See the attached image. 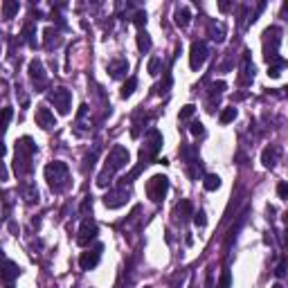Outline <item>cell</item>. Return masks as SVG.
I'll use <instances>...</instances> for the list:
<instances>
[{
  "label": "cell",
  "mask_w": 288,
  "mask_h": 288,
  "mask_svg": "<svg viewBox=\"0 0 288 288\" xmlns=\"http://www.w3.org/2000/svg\"><path fill=\"white\" fill-rule=\"evenodd\" d=\"M160 146H162V133L158 131V128H149V131H146V135H144V146L140 149V165L131 171V176L124 178V182L128 180V185H131V182H133V178L138 176L140 171L155 160V155H158Z\"/></svg>",
  "instance_id": "cell-1"
},
{
  "label": "cell",
  "mask_w": 288,
  "mask_h": 288,
  "mask_svg": "<svg viewBox=\"0 0 288 288\" xmlns=\"http://www.w3.org/2000/svg\"><path fill=\"white\" fill-rule=\"evenodd\" d=\"M128 149H124L122 144H117V146H113V151L108 153L106 158V165H104V171L97 176V187H106L108 182H111V178L117 173L119 169H124V167L128 165Z\"/></svg>",
  "instance_id": "cell-2"
},
{
  "label": "cell",
  "mask_w": 288,
  "mask_h": 288,
  "mask_svg": "<svg viewBox=\"0 0 288 288\" xmlns=\"http://www.w3.org/2000/svg\"><path fill=\"white\" fill-rule=\"evenodd\" d=\"M36 144H34L32 138H21L16 140V160H14V171L18 176H27L32 171V158L36 153Z\"/></svg>",
  "instance_id": "cell-3"
},
{
  "label": "cell",
  "mask_w": 288,
  "mask_h": 288,
  "mask_svg": "<svg viewBox=\"0 0 288 288\" xmlns=\"http://www.w3.org/2000/svg\"><path fill=\"white\" fill-rule=\"evenodd\" d=\"M45 180H48L50 189H52L54 194H61L68 189L70 185V169L65 162L61 160H54L50 162L48 167H45Z\"/></svg>",
  "instance_id": "cell-4"
},
{
  "label": "cell",
  "mask_w": 288,
  "mask_h": 288,
  "mask_svg": "<svg viewBox=\"0 0 288 288\" xmlns=\"http://www.w3.org/2000/svg\"><path fill=\"white\" fill-rule=\"evenodd\" d=\"M279 43H282V27L272 25L263 32V59L268 63L279 61Z\"/></svg>",
  "instance_id": "cell-5"
},
{
  "label": "cell",
  "mask_w": 288,
  "mask_h": 288,
  "mask_svg": "<svg viewBox=\"0 0 288 288\" xmlns=\"http://www.w3.org/2000/svg\"><path fill=\"white\" fill-rule=\"evenodd\" d=\"M169 192V178L162 176V173H155V176L149 178L146 182V196L153 201V203H162Z\"/></svg>",
  "instance_id": "cell-6"
},
{
  "label": "cell",
  "mask_w": 288,
  "mask_h": 288,
  "mask_svg": "<svg viewBox=\"0 0 288 288\" xmlns=\"http://www.w3.org/2000/svg\"><path fill=\"white\" fill-rule=\"evenodd\" d=\"M48 99L54 104V108L61 113V115H68L70 113V104H72V95H70L68 88H52L48 92Z\"/></svg>",
  "instance_id": "cell-7"
},
{
  "label": "cell",
  "mask_w": 288,
  "mask_h": 288,
  "mask_svg": "<svg viewBox=\"0 0 288 288\" xmlns=\"http://www.w3.org/2000/svg\"><path fill=\"white\" fill-rule=\"evenodd\" d=\"M128 196H131V189L126 187V182H122L119 187L111 189V192L104 196V205H106L108 209H117V207H122V205H126Z\"/></svg>",
  "instance_id": "cell-8"
},
{
  "label": "cell",
  "mask_w": 288,
  "mask_h": 288,
  "mask_svg": "<svg viewBox=\"0 0 288 288\" xmlns=\"http://www.w3.org/2000/svg\"><path fill=\"white\" fill-rule=\"evenodd\" d=\"M27 75H29V79H32L34 86H36L38 92L48 86V72H45V68H43V61L41 59H32V61H29V65H27Z\"/></svg>",
  "instance_id": "cell-9"
},
{
  "label": "cell",
  "mask_w": 288,
  "mask_h": 288,
  "mask_svg": "<svg viewBox=\"0 0 288 288\" xmlns=\"http://www.w3.org/2000/svg\"><path fill=\"white\" fill-rule=\"evenodd\" d=\"M209 57V48L205 41H194L192 43V50H189V65H192V70H201L203 68V63L207 61Z\"/></svg>",
  "instance_id": "cell-10"
},
{
  "label": "cell",
  "mask_w": 288,
  "mask_h": 288,
  "mask_svg": "<svg viewBox=\"0 0 288 288\" xmlns=\"http://www.w3.org/2000/svg\"><path fill=\"white\" fill-rule=\"evenodd\" d=\"M97 232H99V228H97L95 221L84 219V223H81V228H79V234H77V243H79V246H90L92 241L97 239Z\"/></svg>",
  "instance_id": "cell-11"
},
{
  "label": "cell",
  "mask_w": 288,
  "mask_h": 288,
  "mask_svg": "<svg viewBox=\"0 0 288 288\" xmlns=\"http://www.w3.org/2000/svg\"><path fill=\"white\" fill-rule=\"evenodd\" d=\"M102 252H104V246H102V243H97L95 248H90V250L81 252V257H79L81 270H92V268L99 263V259H102Z\"/></svg>",
  "instance_id": "cell-12"
},
{
  "label": "cell",
  "mask_w": 288,
  "mask_h": 288,
  "mask_svg": "<svg viewBox=\"0 0 288 288\" xmlns=\"http://www.w3.org/2000/svg\"><path fill=\"white\" fill-rule=\"evenodd\" d=\"M21 275V266H18L16 261H9V259H5V261L0 263V279L7 284V286H11L14 284V279Z\"/></svg>",
  "instance_id": "cell-13"
},
{
  "label": "cell",
  "mask_w": 288,
  "mask_h": 288,
  "mask_svg": "<svg viewBox=\"0 0 288 288\" xmlns=\"http://www.w3.org/2000/svg\"><path fill=\"white\" fill-rule=\"evenodd\" d=\"M36 126H41L43 131H50V128L57 126V119H54V113L48 106H38L36 108Z\"/></svg>",
  "instance_id": "cell-14"
},
{
  "label": "cell",
  "mask_w": 288,
  "mask_h": 288,
  "mask_svg": "<svg viewBox=\"0 0 288 288\" xmlns=\"http://www.w3.org/2000/svg\"><path fill=\"white\" fill-rule=\"evenodd\" d=\"M252 79H255V63H252V59H250V52H243L239 81H241V86H246V84H250Z\"/></svg>",
  "instance_id": "cell-15"
},
{
  "label": "cell",
  "mask_w": 288,
  "mask_h": 288,
  "mask_svg": "<svg viewBox=\"0 0 288 288\" xmlns=\"http://www.w3.org/2000/svg\"><path fill=\"white\" fill-rule=\"evenodd\" d=\"M279 153H282V149L279 146H266L263 149V153H261V162H263V167H268V169H272V167L277 165V158H279Z\"/></svg>",
  "instance_id": "cell-16"
},
{
  "label": "cell",
  "mask_w": 288,
  "mask_h": 288,
  "mask_svg": "<svg viewBox=\"0 0 288 288\" xmlns=\"http://www.w3.org/2000/svg\"><path fill=\"white\" fill-rule=\"evenodd\" d=\"M192 214H194L192 203H189V201H180V203L176 205V209H173V221H176V223H185Z\"/></svg>",
  "instance_id": "cell-17"
},
{
  "label": "cell",
  "mask_w": 288,
  "mask_h": 288,
  "mask_svg": "<svg viewBox=\"0 0 288 288\" xmlns=\"http://www.w3.org/2000/svg\"><path fill=\"white\" fill-rule=\"evenodd\" d=\"M108 72H111L113 79H119V77H124L128 72V61L126 59H113L111 63H108Z\"/></svg>",
  "instance_id": "cell-18"
},
{
  "label": "cell",
  "mask_w": 288,
  "mask_h": 288,
  "mask_svg": "<svg viewBox=\"0 0 288 288\" xmlns=\"http://www.w3.org/2000/svg\"><path fill=\"white\" fill-rule=\"evenodd\" d=\"M173 21H176V25H180V27L189 25V21H192V11H189V7L178 5L176 11H173Z\"/></svg>",
  "instance_id": "cell-19"
},
{
  "label": "cell",
  "mask_w": 288,
  "mask_h": 288,
  "mask_svg": "<svg viewBox=\"0 0 288 288\" xmlns=\"http://www.w3.org/2000/svg\"><path fill=\"white\" fill-rule=\"evenodd\" d=\"M21 194H23V198H25V203H29V205L38 201V189L32 182H25V185L21 187Z\"/></svg>",
  "instance_id": "cell-20"
},
{
  "label": "cell",
  "mask_w": 288,
  "mask_h": 288,
  "mask_svg": "<svg viewBox=\"0 0 288 288\" xmlns=\"http://www.w3.org/2000/svg\"><path fill=\"white\" fill-rule=\"evenodd\" d=\"M18 9H21V2H18V0H5V2H2V18H7V21L14 18L18 14Z\"/></svg>",
  "instance_id": "cell-21"
},
{
  "label": "cell",
  "mask_w": 288,
  "mask_h": 288,
  "mask_svg": "<svg viewBox=\"0 0 288 288\" xmlns=\"http://www.w3.org/2000/svg\"><path fill=\"white\" fill-rule=\"evenodd\" d=\"M151 45H153V41H151L149 32H146V29H140L138 32V50L140 52H149Z\"/></svg>",
  "instance_id": "cell-22"
},
{
  "label": "cell",
  "mask_w": 288,
  "mask_h": 288,
  "mask_svg": "<svg viewBox=\"0 0 288 288\" xmlns=\"http://www.w3.org/2000/svg\"><path fill=\"white\" fill-rule=\"evenodd\" d=\"M36 27H34V23H27L25 27H23V41L27 43V45H32V48H36Z\"/></svg>",
  "instance_id": "cell-23"
},
{
  "label": "cell",
  "mask_w": 288,
  "mask_h": 288,
  "mask_svg": "<svg viewBox=\"0 0 288 288\" xmlns=\"http://www.w3.org/2000/svg\"><path fill=\"white\" fill-rule=\"evenodd\" d=\"M43 34H45V48H48V50H52V45H59V43H61L59 32H57L54 27H48Z\"/></svg>",
  "instance_id": "cell-24"
},
{
  "label": "cell",
  "mask_w": 288,
  "mask_h": 288,
  "mask_svg": "<svg viewBox=\"0 0 288 288\" xmlns=\"http://www.w3.org/2000/svg\"><path fill=\"white\" fill-rule=\"evenodd\" d=\"M11 117H14V111H11L9 106H5L2 111H0V135L7 131V124L11 122Z\"/></svg>",
  "instance_id": "cell-25"
},
{
  "label": "cell",
  "mask_w": 288,
  "mask_h": 288,
  "mask_svg": "<svg viewBox=\"0 0 288 288\" xmlns=\"http://www.w3.org/2000/svg\"><path fill=\"white\" fill-rule=\"evenodd\" d=\"M203 187L207 189V192H216V189L221 187V178L216 176V173H207L205 180H203Z\"/></svg>",
  "instance_id": "cell-26"
},
{
  "label": "cell",
  "mask_w": 288,
  "mask_h": 288,
  "mask_svg": "<svg viewBox=\"0 0 288 288\" xmlns=\"http://www.w3.org/2000/svg\"><path fill=\"white\" fill-rule=\"evenodd\" d=\"M284 65H286V61H284V59H279V61H275V63H270V65H268V77H270V79H279V77H282Z\"/></svg>",
  "instance_id": "cell-27"
},
{
  "label": "cell",
  "mask_w": 288,
  "mask_h": 288,
  "mask_svg": "<svg viewBox=\"0 0 288 288\" xmlns=\"http://www.w3.org/2000/svg\"><path fill=\"white\" fill-rule=\"evenodd\" d=\"M135 88H138V79H135V77H128V81L122 86V90H119V95H122L124 99H126V97H131V95H133V90H135Z\"/></svg>",
  "instance_id": "cell-28"
},
{
  "label": "cell",
  "mask_w": 288,
  "mask_h": 288,
  "mask_svg": "<svg viewBox=\"0 0 288 288\" xmlns=\"http://www.w3.org/2000/svg\"><path fill=\"white\" fill-rule=\"evenodd\" d=\"M160 68H162V59H160V57H153V59H149V65H146V70H149L151 77L160 75Z\"/></svg>",
  "instance_id": "cell-29"
},
{
  "label": "cell",
  "mask_w": 288,
  "mask_h": 288,
  "mask_svg": "<svg viewBox=\"0 0 288 288\" xmlns=\"http://www.w3.org/2000/svg\"><path fill=\"white\" fill-rule=\"evenodd\" d=\"M81 216L84 219H90V214H92V196H86L84 198V203H81Z\"/></svg>",
  "instance_id": "cell-30"
},
{
  "label": "cell",
  "mask_w": 288,
  "mask_h": 288,
  "mask_svg": "<svg viewBox=\"0 0 288 288\" xmlns=\"http://www.w3.org/2000/svg\"><path fill=\"white\" fill-rule=\"evenodd\" d=\"M234 117H236V108H225V111L221 113L219 122L221 124H230V122H234Z\"/></svg>",
  "instance_id": "cell-31"
},
{
  "label": "cell",
  "mask_w": 288,
  "mask_h": 288,
  "mask_svg": "<svg viewBox=\"0 0 288 288\" xmlns=\"http://www.w3.org/2000/svg\"><path fill=\"white\" fill-rule=\"evenodd\" d=\"M225 88H228V84H225V81H214V84L209 86V95H212V99H214V97H219Z\"/></svg>",
  "instance_id": "cell-32"
},
{
  "label": "cell",
  "mask_w": 288,
  "mask_h": 288,
  "mask_svg": "<svg viewBox=\"0 0 288 288\" xmlns=\"http://www.w3.org/2000/svg\"><path fill=\"white\" fill-rule=\"evenodd\" d=\"M194 111H196V106H194V104H187V106H182V111L178 113V119H180V122L189 119V117L194 115Z\"/></svg>",
  "instance_id": "cell-33"
},
{
  "label": "cell",
  "mask_w": 288,
  "mask_h": 288,
  "mask_svg": "<svg viewBox=\"0 0 288 288\" xmlns=\"http://www.w3.org/2000/svg\"><path fill=\"white\" fill-rule=\"evenodd\" d=\"M133 23L140 27V29H144V25H146V11H135V14H133Z\"/></svg>",
  "instance_id": "cell-34"
},
{
  "label": "cell",
  "mask_w": 288,
  "mask_h": 288,
  "mask_svg": "<svg viewBox=\"0 0 288 288\" xmlns=\"http://www.w3.org/2000/svg\"><path fill=\"white\" fill-rule=\"evenodd\" d=\"M192 216H194V223H196L198 228H205V225H207V219H205V212H203V209H198V212H194Z\"/></svg>",
  "instance_id": "cell-35"
},
{
  "label": "cell",
  "mask_w": 288,
  "mask_h": 288,
  "mask_svg": "<svg viewBox=\"0 0 288 288\" xmlns=\"http://www.w3.org/2000/svg\"><path fill=\"white\" fill-rule=\"evenodd\" d=\"M189 131H192L194 138H203V135H205V128H203V124H201V122H192Z\"/></svg>",
  "instance_id": "cell-36"
},
{
  "label": "cell",
  "mask_w": 288,
  "mask_h": 288,
  "mask_svg": "<svg viewBox=\"0 0 288 288\" xmlns=\"http://www.w3.org/2000/svg\"><path fill=\"white\" fill-rule=\"evenodd\" d=\"M230 284H232V275H230V270H223L219 279V288H230Z\"/></svg>",
  "instance_id": "cell-37"
},
{
  "label": "cell",
  "mask_w": 288,
  "mask_h": 288,
  "mask_svg": "<svg viewBox=\"0 0 288 288\" xmlns=\"http://www.w3.org/2000/svg\"><path fill=\"white\" fill-rule=\"evenodd\" d=\"M275 277H277V279H284V277H286V261H284V259H282V263L275 268Z\"/></svg>",
  "instance_id": "cell-38"
},
{
  "label": "cell",
  "mask_w": 288,
  "mask_h": 288,
  "mask_svg": "<svg viewBox=\"0 0 288 288\" xmlns=\"http://www.w3.org/2000/svg\"><path fill=\"white\" fill-rule=\"evenodd\" d=\"M212 38L214 41H223V25H219V29H216V27H212Z\"/></svg>",
  "instance_id": "cell-39"
},
{
  "label": "cell",
  "mask_w": 288,
  "mask_h": 288,
  "mask_svg": "<svg viewBox=\"0 0 288 288\" xmlns=\"http://www.w3.org/2000/svg\"><path fill=\"white\" fill-rule=\"evenodd\" d=\"M277 194H279V198H286L288 196V185H286V182H279V185H277Z\"/></svg>",
  "instance_id": "cell-40"
},
{
  "label": "cell",
  "mask_w": 288,
  "mask_h": 288,
  "mask_svg": "<svg viewBox=\"0 0 288 288\" xmlns=\"http://www.w3.org/2000/svg\"><path fill=\"white\" fill-rule=\"evenodd\" d=\"M9 178V171H7L5 162H0V180H7Z\"/></svg>",
  "instance_id": "cell-41"
},
{
  "label": "cell",
  "mask_w": 288,
  "mask_h": 288,
  "mask_svg": "<svg viewBox=\"0 0 288 288\" xmlns=\"http://www.w3.org/2000/svg\"><path fill=\"white\" fill-rule=\"evenodd\" d=\"M7 153V146H5V142H2V140H0V158H2V155Z\"/></svg>",
  "instance_id": "cell-42"
},
{
  "label": "cell",
  "mask_w": 288,
  "mask_h": 288,
  "mask_svg": "<svg viewBox=\"0 0 288 288\" xmlns=\"http://www.w3.org/2000/svg\"><path fill=\"white\" fill-rule=\"evenodd\" d=\"M219 7H221V11H228L230 9V2H221Z\"/></svg>",
  "instance_id": "cell-43"
},
{
  "label": "cell",
  "mask_w": 288,
  "mask_h": 288,
  "mask_svg": "<svg viewBox=\"0 0 288 288\" xmlns=\"http://www.w3.org/2000/svg\"><path fill=\"white\" fill-rule=\"evenodd\" d=\"M272 288H284V284H279V282H277V284H275V286H272Z\"/></svg>",
  "instance_id": "cell-44"
},
{
  "label": "cell",
  "mask_w": 288,
  "mask_h": 288,
  "mask_svg": "<svg viewBox=\"0 0 288 288\" xmlns=\"http://www.w3.org/2000/svg\"><path fill=\"white\" fill-rule=\"evenodd\" d=\"M144 288H153V286H144Z\"/></svg>",
  "instance_id": "cell-45"
},
{
  "label": "cell",
  "mask_w": 288,
  "mask_h": 288,
  "mask_svg": "<svg viewBox=\"0 0 288 288\" xmlns=\"http://www.w3.org/2000/svg\"><path fill=\"white\" fill-rule=\"evenodd\" d=\"M0 259H2V252H0Z\"/></svg>",
  "instance_id": "cell-46"
}]
</instances>
